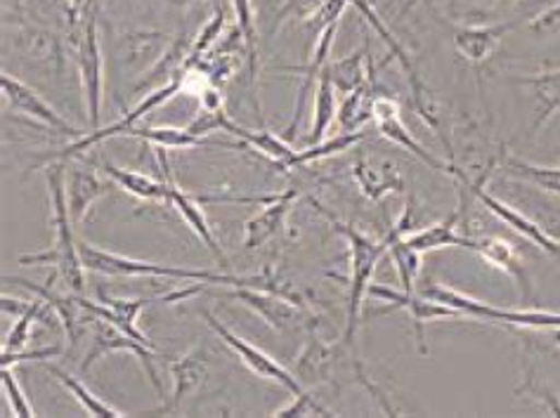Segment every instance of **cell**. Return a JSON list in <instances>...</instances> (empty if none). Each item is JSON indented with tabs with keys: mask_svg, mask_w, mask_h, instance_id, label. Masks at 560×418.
Returning a JSON list of instances; mask_svg holds the SVG:
<instances>
[{
	"mask_svg": "<svg viewBox=\"0 0 560 418\" xmlns=\"http://www.w3.org/2000/svg\"><path fill=\"white\" fill-rule=\"evenodd\" d=\"M46 181L52 199V228H55V242L50 251L43 253H24L20 256L22 265H50L55 277H62L67 287L81 295L85 287V267L79 253V242L73 239V220L69 216L67 204V166L55 163L46 169Z\"/></svg>",
	"mask_w": 560,
	"mask_h": 418,
	"instance_id": "1",
	"label": "cell"
},
{
	"mask_svg": "<svg viewBox=\"0 0 560 418\" xmlns=\"http://www.w3.org/2000/svg\"><path fill=\"white\" fill-rule=\"evenodd\" d=\"M79 253L88 272L105 277H164V279H183V281H203V283H223V287H256L254 277H237L213 270H189L178 265H159L138 258L121 256V253L97 248L95 244L79 242Z\"/></svg>",
	"mask_w": 560,
	"mask_h": 418,
	"instance_id": "2",
	"label": "cell"
},
{
	"mask_svg": "<svg viewBox=\"0 0 560 418\" xmlns=\"http://www.w3.org/2000/svg\"><path fill=\"white\" fill-rule=\"evenodd\" d=\"M324 211V208H322ZM327 213V211H324ZM329 216V213H327ZM331 225L338 234L346 236L348 248H350V281H348V307H346V332H343V348L355 346L360 315H362V303L364 298L370 295V287L374 279V270L383 253H388V239H372L358 228L348 225V222L336 220L329 216Z\"/></svg>",
	"mask_w": 560,
	"mask_h": 418,
	"instance_id": "3",
	"label": "cell"
},
{
	"mask_svg": "<svg viewBox=\"0 0 560 418\" xmlns=\"http://www.w3.org/2000/svg\"><path fill=\"white\" fill-rule=\"evenodd\" d=\"M350 5L362 14V20L374 28L376 36H378L383 43H386V48L390 50V57H395L397 62H400V67H402V71H405V77H407V83H409V91H411V107H415V112L421 116V121L435 132V136L440 138V142L447 147L450 161H454L452 142H450V138L445 136V128H442V114H440V109H438V100H435L433 93L429 91V85H425L423 79L419 77V69H417L415 62H411V57H409L407 48L402 46L400 40H397V36L386 26V22H383V20L378 18V12H376L372 0H352Z\"/></svg>",
	"mask_w": 560,
	"mask_h": 418,
	"instance_id": "4",
	"label": "cell"
},
{
	"mask_svg": "<svg viewBox=\"0 0 560 418\" xmlns=\"http://www.w3.org/2000/svg\"><path fill=\"white\" fill-rule=\"evenodd\" d=\"M425 298H433L438 303H445L454 310H459L466 320H478L488 324H501L511 328H533V332H551L560 326V312L547 310H529V307H497L490 303L476 301L462 291L442 287L438 281H425V287L419 291Z\"/></svg>",
	"mask_w": 560,
	"mask_h": 418,
	"instance_id": "5",
	"label": "cell"
},
{
	"mask_svg": "<svg viewBox=\"0 0 560 418\" xmlns=\"http://www.w3.org/2000/svg\"><path fill=\"white\" fill-rule=\"evenodd\" d=\"M69 38H71L73 50H77L83 107L88 118H91L93 130H97L102 100H105V57H102V48H100L95 3L88 5V10L81 18V24L77 26V32L69 34Z\"/></svg>",
	"mask_w": 560,
	"mask_h": 418,
	"instance_id": "6",
	"label": "cell"
},
{
	"mask_svg": "<svg viewBox=\"0 0 560 418\" xmlns=\"http://www.w3.org/2000/svg\"><path fill=\"white\" fill-rule=\"evenodd\" d=\"M201 317H203L206 322H209V326L213 328L215 336H218L220 340H223L225 346H228L234 355H240V360H242L250 371H254L258 379L282 385V387H287V391H289L291 395H301V393L305 391L296 373H291L287 367H282L277 360H272V357H270L268 352H262L260 348L250 346L248 340H244L240 334H234L232 328H228L215 315H211L209 310H201Z\"/></svg>",
	"mask_w": 560,
	"mask_h": 418,
	"instance_id": "7",
	"label": "cell"
},
{
	"mask_svg": "<svg viewBox=\"0 0 560 418\" xmlns=\"http://www.w3.org/2000/svg\"><path fill=\"white\" fill-rule=\"evenodd\" d=\"M77 298H79V305L88 312V315H97L102 320H109L128 336H132L136 340L144 342V346L156 350L154 342L140 332V326H138L140 312L150 303H183V301H187V291L183 289V291H173V293L154 295V298H112L100 289V303L85 301V298H81V295H77Z\"/></svg>",
	"mask_w": 560,
	"mask_h": 418,
	"instance_id": "8",
	"label": "cell"
},
{
	"mask_svg": "<svg viewBox=\"0 0 560 418\" xmlns=\"http://www.w3.org/2000/svg\"><path fill=\"white\" fill-rule=\"evenodd\" d=\"M91 326H93V332H95V336H93V348L88 350L85 360H83V364H81V371L91 369V367L100 360V357H105V355L130 352V355H136L138 360H140V364L144 367L147 379H150V383L154 385V391H156L159 395H164V385H161L159 371H156V367H154V357H156V350H154V348L144 346V342H140V340H136L132 336H128L126 332H121V328L116 326V324H112L109 320H102V317H97V315H91Z\"/></svg>",
	"mask_w": 560,
	"mask_h": 418,
	"instance_id": "9",
	"label": "cell"
},
{
	"mask_svg": "<svg viewBox=\"0 0 560 418\" xmlns=\"http://www.w3.org/2000/svg\"><path fill=\"white\" fill-rule=\"evenodd\" d=\"M183 93V77H178V79H173L171 83H166V85H159V88H154V91H150L147 93L142 100H140V104L136 109H132L130 114H126L121 121H116V124H112V126H107V128H97V130H93V132H88V136H83L81 140H77V142H71L67 149H62L60 154H55L52 159H69V156H79L81 152H88V149L91 147H95V144H100V142H105V140H109V138H119V136H130V130L138 126V121L140 118H144L147 114H152L154 109H159L161 104H166V102H171L175 95H180Z\"/></svg>",
	"mask_w": 560,
	"mask_h": 418,
	"instance_id": "10",
	"label": "cell"
},
{
	"mask_svg": "<svg viewBox=\"0 0 560 418\" xmlns=\"http://www.w3.org/2000/svg\"><path fill=\"white\" fill-rule=\"evenodd\" d=\"M223 298L240 301L250 312H256L265 324L272 326L275 332H293V328H301L303 324L313 326L311 322H305V307L272 291L256 287H232V291H225Z\"/></svg>",
	"mask_w": 560,
	"mask_h": 418,
	"instance_id": "11",
	"label": "cell"
},
{
	"mask_svg": "<svg viewBox=\"0 0 560 418\" xmlns=\"http://www.w3.org/2000/svg\"><path fill=\"white\" fill-rule=\"evenodd\" d=\"M374 126H376L378 136L383 140H388V142H393L397 147L407 149V152L415 154L429 169L450 175L452 161H442V159L433 156L429 149H425L415 136H411V130L402 121L400 102H397L395 97H390V95H376V100H374Z\"/></svg>",
	"mask_w": 560,
	"mask_h": 418,
	"instance_id": "12",
	"label": "cell"
},
{
	"mask_svg": "<svg viewBox=\"0 0 560 418\" xmlns=\"http://www.w3.org/2000/svg\"><path fill=\"white\" fill-rule=\"evenodd\" d=\"M370 295L378 298L381 303H388V310H407L411 315V322H415V332H417V342L419 350L425 355L429 348H425V336H423V326L438 322V320H462L464 315L459 310H454L445 303H438L433 298H425L419 291H395L388 287H381V283H374L370 287Z\"/></svg>",
	"mask_w": 560,
	"mask_h": 418,
	"instance_id": "13",
	"label": "cell"
},
{
	"mask_svg": "<svg viewBox=\"0 0 560 418\" xmlns=\"http://www.w3.org/2000/svg\"><path fill=\"white\" fill-rule=\"evenodd\" d=\"M0 91H3V100L8 102V107L14 114H22L32 121H38L40 126L50 128L52 132H60V136H81L79 128H73L62 114H57L55 107L43 100L32 85H26L24 81L10 77L8 71L0 73Z\"/></svg>",
	"mask_w": 560,
	"mask_h": 418,
	"instance_id": "14",
	"label": "cell"
},
{
	"mask_svg": "<svg viewBox=\"0 0 560 418\" xmlns=\"http://www.w3.org/2000/svg\"><path fill=\"white\" fill-rule=\"evenodd\" d=\"M468 204H470V191L466 189V185L459 183V206L454 211L442 218L433 225L423 228L419 232H409L405 236V242L417 248L419 253H431V251H440V248H474V236L468 234H459V225L466 220L468 213Z\"/></svg>",
	"mask_w": 560,
	"mask_h": 418,
	"instance_id": "15",
	"label": "cell"
},
{
	"mask_svg": "<svg viewBox=\"0 0 560 418\" xmlns=\"http://www.w3.org/2000/svg\"><path fill=\"white\" fill-rule=\"evenodd\" d=\"M156 156H159V166H161V171H164V177L168 181L171 206L175 208V211L180 213V218L187 222V228L201 239V244H203L206 248H209L211 256L220 263V267H225V270H228L230 260H228V256L223 253V248H220L218 239H215V234H213V230H211V225H209V220H206V216H203V208H201L203 201L197 199V197H191V194H185V191L178 187V183H175V177H173L171 166H168L166 149H159V147H156Z\"/></svg>",
	"mask_w": 560,
	"mask_h": 418,
	"instance_id": "16",
	"label": "cell"
},
{
	"mask_svg": "<svg viewBox=\"0 0 560 418\" xmlns=\"http://www.w3.org/2000/svg\"><path fill=\"white\" fill-rule=\"evenodd\" d=\"M14 48L20 50V55L32 67L46 69L50 73H62L67 67L62 38L50 32V28L22 24L18 32H14Z\"/></svg>",
	"mask_w": 560,
	"mask_h": 418,
	"instance_id": "17",
	"label": "cell"
},
{
	"mask_svg": "<svg viewBox=\"0 0 560 418\" xmlns=\"http://www.w3.org/2000/svg\"><path fill=\"white\" fill-rule=\"evenodd\" d=\"M352 177L364 197L374 204L405 189V175L390 159H370L364 152H358L352 163Z\"/></svg>",
	"mask_w": 560,
	"mask_h": 418,
	"instance_id": "18",
	"label": "cell"
},
{
	"mask_svg": "<svg viewBox=\"0 0 560 418\" xmlns=\"http://www.w3.org/2000/svg\"><path fill=\"white\" fill-rule=\"evenodd\" d=\"M470 251L478 253L485 263L497 267L499 272L511 277L527 303L533 301L535 289H533V283H529L525 260L521 258L518 248H515L511 242H506L504 236H474V248Z\"/></svg>",
	"mask_w": 560,
	"mask_h": 418,
	"instance_id": "19",
	"label": "cell"
},
{
	"mask_svg": "<svg viewBox=\"0 0 560 418\" xmlns=\"http://www.w3.org/2000/svg\"><path fill=\"white\" fill-rule=\"evenodd\" d=\"M3 281L14 283V287H22L28 293H34L36 298H40V301L52 310V315L60 320L69 346H73V342L79 340V336L83 334V328H85V322H91V315H88V312L79 305V298L62 295V293L52 291L50 279H48V287H38V283L22 279V277H3Z\"/></svg>",
	"mask_w": 560,
	"mask_h": 418,
	"instance_id": "20",
	"label": "cell"
},
{
	"mask_svg": "<svg viewBox=\"0 0 560 418\" xmlns=\"http://www.w3.org/2000/svg\"><path fill=\"white\" fill-rule=\"evenodd\" d=\"M206 371H209V350L206 346L191 348L178 360L171 362V376H173V393L161 411L173 414L178 411L189 395H195L206 381Z\"/></svg>",
	"mask_w": 560,
	"mask_h": 418,
	"instance_id": "21",
	"label": "cell"
},
{
	"mask_svg": "<svg viewBox=\"0 0 560 418\" xmlns=\"http://www.w3.org/2000/svg\"><path fill=\"white\" fill-rule=\"evenodd\" d=\"M296 199H299L296 189L272 194L270 201H265L262 211H258L244 225V246L248 251H256V248L268 244L270 239H275L279 234V230L284 228V220Z\"/></svg>",
	"mask_w": 560,
	"mask_h": 418,
	"instance_id": "22",
	"label": "cell"
},
{
	"mask_svg": "<svg viewBox=\"0 0 560 418\" xmlns=\"http://www.w3.org/2000/svg\"><path fill=\"white\" fill-rule=\"evenodd\" d=\"M518 22H504V24H480V26H462L456 28L452 43L454 50L464 57L470 65H485L499 48V43L511 34Z\"/></svg>",
	"mask_w": 560,
	"mask_h": 418,
	"instance_id": "23",
	"label": "cell"
},
{
	"mask_svg": "<svg viewBox=\"0 0 560 418\" xmlns=\"http://www.w3.org/2000/svg\"><path fill=\"white\" fill-rule=\"evenodd\" d=\"M336 32H338V22L329 24L327 28H322V32L317 34V43H315L313 57H311V65L289 67L291 71L303 73V83H301V91H299L296 109H293V118H291V124L284 130V140H291L293 136H296V130L301 126V118H303V112H305V104H307V95H311V91L315 88V81L319 79L322 69L327 67V62L331 59V48H334V40H336Z\"/></svg>",
	"mask_w": 560,
	"mask_h": 418,
	"instance_id": "24",
	"label": "cell"
},
{
	"mask_svg": "<svg viewBox=\"0 0 560 418\" xmlns=\"http://www.w3.org/2000/svg\"><path fill=\"white\" fill-rule=\"evenodd\" d=\"M67 204H69V216L73 225H81L85 216L91 213L95 201L107 197L109 185L102 181V177L93 169H81V166H67Z\"/></svg>",
	"mask_w": 560,
	"mask_h": 418,
	"instance_id": "25",
	"label": "cell"
},
{
	"mask_svg": "<svg viewBox=\"0 0 560 418\" xmlns=\"http://www.w3.org/2000/svg\"><path fill=\"white\" fill-rule=\"evenodd\" d=\"M171 34L161 32H130L121 36V62L132 73H147L171 48Z\"/></svg>",
	"mask_w": 560,
	"mask_h": 418,
	"instance_id": "26",
	"label": "cell"
},
{
	"mask_svg": "<svg viewBox=\"0 0 560 418\" xmlns=\"http://www.w3.org/2000/svg\"><path fill=\"white\" fill-rule=\"evenodd\" d=\"M327 71L338 95H350L360 88L374 83V62L370 57V43L346 57H336L327 62Z\"/></svg>",
	"mask_w": 560,
	"mask_h": 418,
	"instance_id": "27",
	"label": "cell"
},
{
	"mask_svg": "<svg viewBox=\"0 0 560 418\" xmlns=\"http://www.w3.org/2000/svg\"><path fill=\"white\" fill-rule=\"evenodd\" d=\"M102 173H105L114 185H119L121 189H126L132 197L147 201V204H171V191H168V181H156V177H150L138 171H128V169H119L114 166L109 161L100 163Z\"/></svg>",
	"mask_w": 560,
	"mask_h": 418,
	"instance_id": "28",
	"label": "cell"
},
{
	"mask_svg": "<svg viewBox=\"0 0 560 418\" xmlns=\"http://www.w3.org/2000/svg\"><path fill=\"white\" fill-rule=\"evenodd\" d=\"M130 138H138L150 142L159 149H195V147H232V149H246V142L232 144V142H223V140H203L191 136L187 128H171V126H159V128H150V126H136L130 130Z\"/></svg>",
	"mask_w": 560,
	"mask_h": 418,
	"instance_id": "29",
	"label": "cell"
},
{
	"mask_svg": "<svg viewBox=\"0 0 560 418\" xmlns=\"http://www.w3.org/2000/svg\"><path fill=\"white\" fill-rule=\"evenodd\" d=\"M234 10V24L242 32L244 38V50L248 59V83H250V95H254L258 109V34H256V10L254 0H230Z\"/></svg>",
	"mask_w": 560,
	"mask_h": 418,
	"instance_id": "30",
	"label": "cell"
},
{
	"mask_svg": "<svg viewBox=\"0 0 560 418\" xmlns=\"http://www.w3.org/2000/svg\"><path fill=\"white\" fill-rule=\"evenodd\" d=\"M234 138H240L242 142H246L250 149H256L262 156H268L272 163H277L279 169H296V152L299 149H293L284 138L275 136L270 130H248L244 126H237L232 132Z\"/></svg>",
	"mask_w": 560,
	"mask_h": 418,
	"instance_id": "31",
	"label": "cell"
},
{
	"mask_svg": "<svg viewBox=\"0 0 560 418\" xmlns=\"http://www.w3.org/2000/svg\"><path fill=\"white\" fill-rule=\"evenodd\" d=\"M378 95L376 81L360 88V91L343 95L341 107H338L336 124L341 132H358L366 124L374 121V100Z\"/></svg>",
	"mask_w": 560,
	"mask_h": 418,
	"instance_id": "32",
	"label": "cell"
},
{
	"mask_svg": "<svg viewBox=\"0 0 560 418\" xmlns=\"http://www.w3.org/2000/svg\"><path fill=\"white\" fill-rule=\"evenodd\" d=\"M338 91L334 88V81L329 77L327 67L322 69L317 79V91H315V114H313V128L305 136L307 144H317L327 136L329 128L334 126L338 116Z\"/></svg>",
	"mask_w": 560,
	"mask_h": 418,
	"instance_id": "33",
	"label": "cell"
},
{
	"mask_svg": "<svg viewBox=\"0 0 560 418\" xmlns=\"http://www.w3.org/2000/svg\"><path fill=\"white\" fill-rule=\"evenodd\" d=\"M521 85H529L537 97V121L535 132L549 124V118L560 109V71H544L535 77L513 79Z\"/></svg>",
	"mask_w": 560,
	"mask_h": 418,
	"instance_id": "34",
	"label": "cell"
},
{
	"mask_svg": "<svg viewBox=\"0 0 560 418\" xmlns=\"http://www.w3.org/2000/svg\"><path fill=\"white\" fill-rule=\"evenodd\" d=\"M46 369L52 373V376L65 385V391L79 402V405L88 411V416H97V418H121L124 411L112 407L109 402H105L102 397H97L91 387L85 383H81L77 376H71L69 371L55 367V364H46Z\"/></svg>",
	"mask_w": 560,
	"mask_h": 418,
	"instance_id": "35",
	"label": "cell"
},
{
	"mask_svg": "<svg viewBox=\"0 0 560 418\" xmlns=\"http://www.w3.org/2000/svg\"><path fill=\"white\" fill-rule=\"evenodd\" d=\"M307 332H311V338H307V346L296 362V376L305 379L307 383H319L329 376L334 355L327 342H322V338L315 336L313 326H307Z\"/></svg>",
	"mask_w": 560,
	"mask_h": 418,
	"instance_id": "36",
	"label": "cell"
},
{
	"mask_svg": "<svg viewBox=\"0 0 560 418\" xmlns=\"http://www.w3.org/2000/svg\"><path fill=\"white\" fill-rule=\"evenodd\" d=\"M386 239H388V256L395 265V272H397V279H400L402 291H407V293L417 291V277L421 272V256H423V253H419L417 248H411L405 242V236H397V234L388 232Z\"/></svg>",
	"mask_w": 560,
	"mask_h": 418,
	"instance_id": "37",
	"label": "cell"
},
{
	"mask_svg": "<svg viewBox=\"0 0 560 418\" xmlns=\"http://www.w3.org/2000/svg\"><path fill=\"white\" fill-rule=\"evenodd\" d=\"M364 138H366V132H362V130H358V132H338V136H334L331 140L307 144L305 149H299V152H296V169L305 166V163L343 154V152H348V149L360 144Z\"/></svg>",
	"mask_w": 560,
	"mask_h": 418,
	"instance_id": "38",
	"label": "cell"
},
{
	"mask_svg": "<svg viewBox=\"0 0 560 418\" xmlns=\"http://www.w3.org/2000/svg\"><path fill=\"white\" fill-rule=\"evenodd\" d=\"M43 317H46V303H43L40 298H38V301H28V307L22 312V315H18V322L12 324V328L5 336L3 352L26 350L28 340H32V328Z\"/></svg>",
	"mask_w": 560,
	"mask_h": 418,
	"instance_id": "39",
	"label": "cell"
},
{
	"mask_svg": "<svg viewBox=\"0 0 560 418\" xmlns=\"http://www.w3.org/2000/svg\"><path fill=\"white\" fill-rule=\"evenodd\" d=\"M501 166L509 169L513 175L525 177L527 183H535L537 187L547 189V191L556 194V197H560V166L558 169L535 166V163L518 161V159H511V156H504V161H501Z\"/></svg>",
	"mask_w": 560,
	"mask_h": 418,
	"instance_id": "40",
	"label": "cell"
},
{
	"mask_svg": "<svg viewBox=\"0 0 560 418\" xmlns=\"http://www.w3.org/2000/svg\"><path fill=\"white\" fill-rule=\"evenodd\" d=\"M515 395H529V397H535V399L541 402L544 409H547L549 414L560 416V397H558V393L551 391V387H549L547 383H544V379L539 376L537 364H529V367H527L525 379H523L518 391H515Z\"/></svg>",
	"mask_w": 560,
	"mask_h": 418,
	"instance_id": "41",
	"label": "cell"
},
{
	"mask_svg": "<svg viewBox=\"0 0 560 418\" xmlns=\"http://www.w3.org/2000/svg\"><path fill=\"white\" fill-rule=\"evenodd\" d=\"M0 383H3V393H5V399H8V405H10L14 416H20V418H34L36 416L32 402H28L18 376H14L12 367H3V373H0Z\"/></svg>",
	"mask_w": 560,
	"mask_h": 418,
	"instance_id": "42",
	"label": "cell"
},
{
	"mask_svg": "<svg viewBox=\"0 0 560 418\" xmlns=\"http://www.w3.org/2000/svg\"><path fill=\"white\" fill-rule=\"evenodd\" d=\"M275 416H331V411L322 407L311 393L303 391L301 395H293L291 405L275 411Z\"/></svg>",
	"mask_w": 560,
	"mask_h": 418,
	"instance_id": "43",
	"label": "cell"
},
{
	"mask_svg": "<svg viewBox=\"0 0 560 418\" xmlns=\"http://www.w3.org/2000/svg\"><path fill=\"white\" fill-rule=\"evenodd\" d=\"M60 352H62V346H52V348H43V350L3 352V355H0V364L14 367L18 362H26V360H50V357H57Z\"/></svg>",
	"mask_w": 560,
	"mask_h": 418,
	"instance_id": "44",
	"label": "cell"
},
{
	"mask_svg": "<svg viewBox=\"0 0 560 418\" xmlns=\"http://www.w3.org/2000/svg\"><path fill=\"white\" fill-rule=\"evenodd\" d=\"M558 24H560V3H556L547 12L537 14V18L529 22V26H533L535 32H551V28H556Z\"/></svg>",
	"mask_w": 560,
	"mask_h": 418,
	"instance_id": "45",
	"label": "cell"
},
{
	"mask_svg": "<svg viewBox=\"0 0 560 418\" xmlns=\"http://www.w3.org/2000/svg\"><path fill=\"white\" fill-rule=\"evenodd\" d=\"M12 5V14H20L22 12V0H3V8L10 10Z\"/></svg>",
	"mask_w": 560,
	"mask_h": 418,
	"instance_id": "46",
	"label": "cell"
},
{
	"mask_svg": "<svg viewBox=\"0 0 560 418\" xmlns=\"http://www.w3.org/2000/svg\"><path fill=\"white\" fill-rule=\"evenodd\" d=\"M547 230H549V234H551L553 239H558V242H560V220H551Z\"/></svg>",
	"mask_w": 560,
	"mask_h": 418,
	"instance_id": "47",
	"label": "cell"
},
{
	"mask_svg": "<svg viewBox=\"0 0 560 418\" xmlns=\"http://www.w3.org/2000/svg\"><path fill=\"white\" fill-rule=\"evenodd\" d=\"M551 340H553V346L556 348H560V326H556V328H551Z\"/></svg>",
	"mask_w": 560,
	"mask_h": 418,
	"instance_id": "48",
	"label": "cell"
},
{
	"mask_svg": "<svg viewBox=\"0 0 560 418\" xmlns=\"http://www.w3.org/2000/svg\"><path fill=\"white\" fill-rule=\"evenodd\" d=\"M490 3H501V0H490Z\"/></svg>",
	"mask_w": 560,
	"mask_h": 418,
	"instance_id": "49",
	"label": "cell"
}]
</instances>
